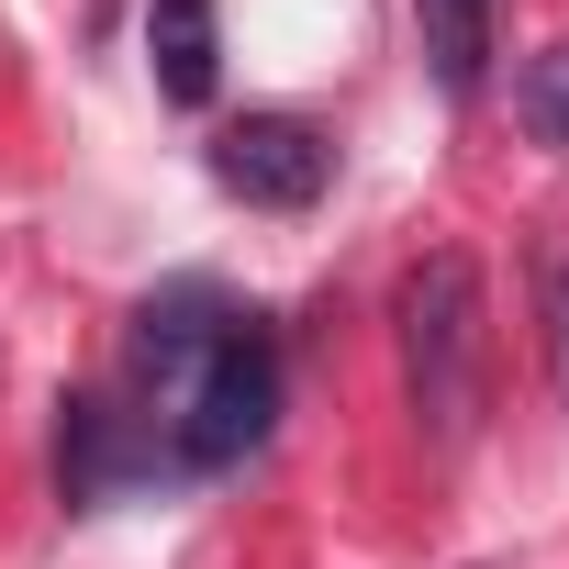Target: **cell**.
I'll return each mask as SVG.
<instances>
[{
	"label": "cell",
	"mask_w": 569,
	"mask_h": 569,
	"mask_svg": "<svg viewBox=\"0 0 569 569\" xmlns=\"http://www.w3.org/2000/svg\"><path fill=\"white\" fill-rule=\"evenodd\" d=\"M391 347H402V402L436 447H469L480 391H491V291H480V257L436 246L402 302H391Z\"/></svg>",
	"instance_id": "6da1fadb"
},
{
	"label": "cell",
	"mask_w": 569,
	"mask_h": 569,
	"mask_svg": "<svg viewBox=\"0 0 569 569\" xmlns=\"http://www.w3.org/2000/svg\"><path fill=\"white\" fill-rule=\"evenodd\" d=\"M157 425H168V458H179V469H234V458L268 447V425H279V347H268L257 325H223L212 358L157 402Z\"/></svg>",
	"instance_id": "7a4b0ae2"
},
{
	"label": "cell",
	"mask_w": 569,
	"mask_h": 569,
	"mask_svg": "<svg viewBox=\"0 0 569 569\" xmlns=\"http://www.w3.org/2000/svg\"><path fill=\"white\" fill-rule=\"evenodd\" d=\"M212 179H223L234 201H257V212H302V201H325L336 146H325L302 112H246V123L212 134Z\"/></svg>",
	"instance_id": "3957f363"
},
{
	"label": "cell",
	"mask_w": 569,
	"mask_h": 569,
	"mask_svg": "<svg viewBox=\"0 0 569 569\" xmlns=\"http://www.w3.org/2000/svg\"><path fill=\"white\" fill-rule=\"evenodd\" d=\"M146 57H157V90L168 101H212V68H223L212 0H146Z\"/></svg>",
	"instance_id": "277c9868"
},
{
	"label": "cell",
	"mask_w": 569,
	"mask_h": 569,
	"mask_svg": "<svg viewBox=\"0 0 569 569\" xmlns=\"http://www.w3.org/2000/svg\"><path fill=\"white\" fill-rule=\"evenodd\" d=\"M413 46H425L436 90L469 101V90L491 79V0H413Z\"/></svg>",
	"instance_id": "5b68a950"
},
{
	"label": "cell",
	"mask_w": 569,
	"mask_h": 569,
	"mask_svg": "<svg viewBox=\"0 0 569 569\" xmlns=\"http://www.w3.org/2000/svg\"><path fill=\"white\" fill-rule=\"evenodd\" d=\"M112 469H123V413H112V402H68V436H57V480H68V502H101Z\"/></svg>",
	"instance_id": "8992f818"
},
{
	"label": "cell",
	"mask_w": 569,
	"mask_h": 569,
	"mask_svg": "<svg viewBox=\"0 0 569 569\" xmlns=\"http://www.w3.org/2000/svg\"><path fill=\"white\" fill-rule=\"evenodd\" d=\"M513 112H525V134H536V146H558V157H569V46H547V57L513 79Z\"/></svg>",
	"instance_id": "52a82bcc"
},
{
	"label": "cell",
	"mask_w": 569,
	"mask_h": 569,
	"mask_svg": "<svg viewBox=\"0 0 569 569\" xmlns=\"http://www.w3.org/2000/svg\"><path fill=\"white\" fill-rule=\"evenodd\" d=\"M536 325H547V369L569 391V234H536Z\"/></svg>",
	"instance_id": "ba28073f"
}]
</instances>
